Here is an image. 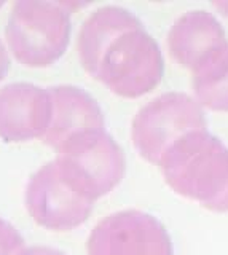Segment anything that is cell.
I'll use <instances>...</instances> for the list:
<instances>
[{
    "label": "cell",
    "instance_id": "1",
    "mask_svg": "<svg viewBox=\"0 0 228 255\" xmlns=\"http://www.w3.org/2000/svg\"><path fill=\"white\" fill-rule=\"evenodd\" d=\"M77 50L85 70L123 98H140L161 82L160 46L126 8L106 5L94 10L78 32Z\"/></svg>",
    "mask_w": 228,
    "mask_h": 255
},
{
    "label": "cell",
    "instance_id": "2",
    "mask_svg": "<svg viewBox=\"0 0 228 255\" xmlns=\"http://www.w3.org/2000/svg\"><path fill=\"white\" fill-rule=\"evenodd\" d=\"M158 164L176 193L209 211L228 212V147L208 129L182 135Z\"/></svg>",
    "mask_w": 228,
    "mask_h": 255
},
{
    "label": "cell",
    "instance_id": "3",
    "mask_svg": "<svg viewBox=\"0 0 228 255\" xmlns=\"http://www.w3.org/2000/svg\"><path fill=\"white\" fill-rule=\"evenodd\" d=\"M72 22L64 3L21 0L11 8L5 38L26 67H48L67 50Z\"/></svg>",
    "mask_w": 228,
    "mask_h": 255
},
{
    "label": "cell",
    "instance_id": "4",
    "mask_svg": "<svg viewBox=\"0 0 228 255\" xmlns=\"http://www.w3.org/2000/svg\"><path fill=\"white\" fill-rule=\"evenodd\" d=\"M208 128L198 101L185 93H164L139 109L132 120L131 137L140 156L158 164L172 143L182 135Z\"/></svg>",
    "mask_w": 228,
    "mask_h": 255
},
{
    "label": "cell",
    "instance_id": "5",
    "mask_svg": "<svg viewBox=\"0 0 228 255\" xmlns=\"http://www.w3.org/2000/svg\"><path fill=\"white\" fill-rule=\"evenodd\" d=\"M56 161L66 177L91 201L110 193L126 171L123 148L106 129L70 140L58 151Z\"/></svg>",
    "mask_w": 228,
    "mask_h": 255
},
{
    "label": "cell",
    "instance_id": "6",
    "mask_svg": "<svg viewBox=\"0 0 228 255\" xmlns=\"http://www.w3.org/2000/svg\"><path fill=\"white\" fill-rule=\"evenodd\" d=\"M24 201L37 225L53 231H69L83 225L94 206V201L66 177L56 159L32 174Z\"/></svg>",
    "mask_w": 228,
    "mask_h": 255
},
{
    "label": "cell",
    "instance_id": "7",
    "mask_svg": "<svg viewBox=\"0 0 228 255\" xmlns=\"http://www.w3.org/2000/svg\"><path fill=\"white\" fill-rule=\"evenodd\" d=\"M88 255H174L168 230L153 215L126 209L102 219L86 243Z\"/></svg>",
    "mask_w": 228,
    "mask_h": 255
},
{
    "label": "cell",
    "instance_id": "8",
    "mask_svg": "<svg viewBox=\"0 0 228 255\" xmlns=\"http://www.w3.org/2000/svg\"><path fill=\"white\" fill-rule=\"evenodd\" d=\"M48 88L32 83H10L0 88V139L27 142L43 137L50 123Z\"/></svg>",
    "mask_w": 228,
    "mask_h": 255
},
{
    "label": "cell",
    "instance_id": "9",
    "mask_svg": "<svg viewBox=\"0 0 228 255\" xmlns=\"http://www.w3.org/2000/svg\"><path fill=\"white\" fill-rule=\"evenodd\" d=\"M51 114L43 140L56 151L75 137L104 129L106 120L101 106L90 93L74 85L48 88Z\"/></svg>",
    "mask_w": 228,
    "mask_h": 255
},
{
    "label": "cell",
    "instance_id": "10",
    "mask_svg": "<svg viewBox=\"0 0 228 255\" xmlns=\"http://www.w3.org/2000/svg\"><path fill=\"white\" fill-rule=\"evenodd\" d=\"M227 43L222 24L206 10H192L176 19L168 32L171 56L193 70L216 48Z\"/></svg>",
    "mask_w": 228,
    "mask_h": 255
},
{
    "label": "cell",
    "instance_id": "11",
    "mask_svg": "<svg viewBox=\"0 0 228 255\" xmlns=\"http://www.w3.org/2000/svg\"><path fill=\"white\" fill-rule=\"evenodd\" d=\"M192 88L201 106L228 112V42L211 51L192 70Z\"/></svg>",
    "mask_w": 228,
    "mask_h": 255
},
{
    "label": "cell",
    "instance_id": "12",
    "mask_svg": "<svg viewBox=\"0 0 228 255\" xmlns=\"http://www.w3.org/2000/svg\"><path fill=\"white\" fill-rule=\"evenodd\" d=\"M22 246L24 238L10 222L0 217V255H16Z\"/></svg>",
    "mask_w": 228,
    "mask_h": 255
},
{
    "label": "cell",
    "instance_id": "13",
    "mask_svg": "<svg viewBox=\"0 0 228 255\" xmlns=\"http://www.w3.org/2000/svg\"><path fill=\"white\" fill-rule=\"evenodd\" d=\"M16 255H67V254L50 246H30L27 249H21Z\"/></svg>",
    "mask_w": 228,
    "mask_h": 255
},
{
    "label": "cell",
    "instance_id": "14",
    "mask_svg": "<svg viewBox=\"0 0 228 255\" xmlns=\"http://www.w3.org/2000/svg\"><path fill=\"white\" fill-rule=\"evenodd\" d=\"M10 69V59H8V53H6V48L0 40V82L5 78L6 72Z\"/></svg>",
    "mask_w": 228,
    "mask_h": 255
},
{
    "label": "cell",
    "instance_id": "15",
    "mask_svg": "<svg viewBox=\"0 0 228 255\" xmlns=\"http://www.w3.org/2000/svg\"><path fill=\"white\" fill-rule=\"evenodd\" d=\"M212 5H214V8H217L222 14L228 16V2H214Z\"/></svg>",
    "mask_w": 228,
    "mask_h": 255
},
{
    "label": "cell",
    "instance_id": "16",
    "mask_svg": "<svg viewBox=\"0 0 228 255\" xmlns=\"http://www.w3.org/2000/svg\"><path fill=\"white\" fill-rule=\"evenodd\" d=\"M2 5H3V2H0V8H2Z\"/></svg>",
    "mask_w": 228,
    "mask_h": 255
}]
</instances>
